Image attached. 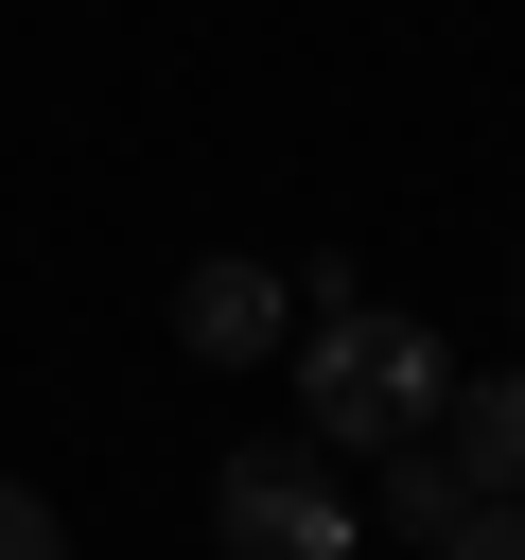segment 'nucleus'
<instances>
[{
	"instance_id": "1",
	"label": "nucleus",
	"mask_w": 525,
	"mask_h": 560,
	"mask_svg": "<svg viewBox=\"0 0 525 560\" xmlns=\"http://www.w3.org/2000/svg\"><path fill=\"white\" fill-rule=\"evenodd\" d=\"M280 350H298V438H315V455L438 438V402H455V350H438L420 315H385V298H332V315H298Z\"/></svg>"
},
{
	"instance_id": "6",
	"label": "nucleus",
	"mask_w": 525,
	"mask_h": 560,
	"mask_svg": "<svg viewBox=\"0 0 525 560\" xmlns=\"http://www.w3.org/2000/svg\"><path fill=\"white\" fill-rule=\"evenodd\" d=\"M0 560H70V525H52V490H35V472H0Z\"/></svg>"
},
{
	"instance_id": "2",
	"label": "nucleus",
	"mask_w": 525,
	"mask_h": 560,
	"mask_svg": "<svg viewBox=\"0 0 525 560\" xmlns=\"http://www.w3.org/2000/svg\"><path fill=\"white\" fill-rule=\"evenodd\" d=\"M350 472L315 455V438H245L228 472H210V560H350Z\"/></svg>"
},
{
	"instance_id": "4",
	"label": "nucleus",
	"mask_w": 525,
	"mask_h": 560,
	"mask_svg": "<svg viewBox=\"0 0 525 560\" xmlns=\"http://www.w3.org/2000/svg\"><path fill=\"white\" fill-rule=\"evenodd\" d=\"M438 438H455V472H472V508H525V368H490V385H455V402H438Z\"/></svg>"
},
{
	"instance_id": "8",
	"label": "nucleus",
	"mask_w": 525,
	"mask_h": 560,
	"mask_svg": "<svg viewBox=\"0 0 525 560\" xmlns=\"http://www.w3.org/2000/svg\"><path fill=\"white\" fill-rule=\"evenodd\" d=\"M508 298H525V262H508Z\"/></svg>"
},
{
	"instance_id": "3",
	"label": "nucleus",
	"mask_w": 525,
	"mask_h": 560,
	"mask_svg": "<svg viewBox=\"0 0 525 560\" xmlns=\"http://www.w3.org/2000/svg\"><path fill=\"white\" fill-rule=\"evenodd\" d=\"M280 332H298V280H280V262H245V245L175 262V350H192V368H262Z\"/></svg>"
},
{
	"instance_id": "7",
	"label": "nucleus",
	"mask_w": 525,
	"mask_h": 560,
	"mask_svg": "<svg viewBox=\"0 0 525 560\" xmlns=\"http://www.w3.org/2000/svg\"><path fill=\"white\" fill-rule=\"evenodd\" d=\"M420 560H525V508H455V525H438Z\"/></svg>"
},
{
	"instance_id": "5",
	"label": "nucleus",
	"mask_w": 525,
	"mask_h": 560,
	"mask_svg": "<svg viewBox=\"0 0 525 560\" xmlns=\"http://www.w3.org/2000/svg\"><path fill=\"white\" fill-rule=\"evenodd\" d=\"M368 508H385V525H402V542H438V525H455V508H472V472H455V455H438V438H385V455H368Z\"/></svg>"
}]
</instances>
